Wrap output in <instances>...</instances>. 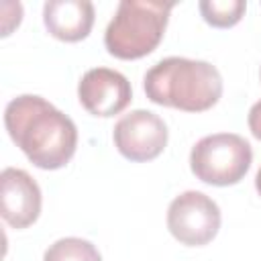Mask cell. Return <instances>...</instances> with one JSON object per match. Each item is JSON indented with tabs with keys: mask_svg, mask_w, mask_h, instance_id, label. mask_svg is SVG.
Segmentation results:
<instances>
[{
	"mask_svg": "<svg viewBox=\"0 0 261 261\" xmlns=\"http://www.w3.org/2000/svg\"><path fill=\"white\" fill-rule=\"evenodd\" d=\"M4 126L12 143L39 169L67 165L77 147L73 120L35 94L16 96L6 104Z\"/></svg>",
	"mask_w": 261,
	"mask_h": 261,
	"instance_id": "1",
	"label": "cell"
},
{
	"mask_svg": "<svg viewBox=\"0 0 261 261\" xmlns=\"http://www.w3.org/2000/svg\"><path fill=\"white\" fill-rule=\"evenodd\" d=\"M143 88L153 104L184 112H204L220 100L222 77L208 61L165 57L145 73Z\"/></svg>",
	"mask_w": 261,
	"mask_h": 261,
	"instance_id": "2",
	"label": "cell"
},
{
	"mask_svg": "<svg viewBox=\"0 0 261 261\" xmlns=\"http://www.w3.org/2000/svg\"><path fill=\"white\" fill-rule=\"evenodd\" d=\"M173 2L122 0L110 18L104 45L118 59H141L161 43Z\"/></svg>",
	"mask_w": 261,
	"mask_h": 261,
	"instance_id": "3",
	"label": "cell"
},
{
	"mask_svg": "<svg viewBox=\"0 0 261 261\" xmlns=\"http://www.w3.org/2000/svg\"><path fill=\"white\" fill-rule=\"evenodd\" d=\"M253 161V149L249 141L234 133H214L202 137L190 151L192 173L210 186H234L239 184Z\"/></svg>",
	"mask_w": 261,
	"mask_h": 261,
	"instance_id": "4",
	"label": "cell"
},
{
	"mask_svg": "<svg viewBox=\"0 0 261 261\" xmlns=\"http://www.w3.org/2000/svg\"><path fill=\"white\" fill-rule=\"evenodd\" d=\"M220 220L218 204L196 190L181 192L167 208V228L171 237L188 247L208 245L218 234Z\"/></svg>",
	"mask_w": 261,
	"mask_h": 261,
	"instance_id": "5",
	"label": "cell"
},
{
	"mask_svg": "<svg viewBox=\"0 0 261 261\" xmlns=\"http://www.w3.org/2000/svg\"><path fill=\"white\" fill-rule=\"evenodd\" d=\"M167 124L151 110H130L114 124V147L128 161H151L159 157L167 145Z\"/></svg>",
	"mask_w": 261,
	"mask_h": 261,
	"instance_id": "6",
	"label": "cell"
},
{
	"mask_svg": "<svg viewBox=\"0 0 261 261\" xmlns=\"http://www.w3.org/2000/svg\"><path fill=\"white\" fill-rule=\"evenodd\" d=\"M77 98L92 116L110 118L130 104L133 88L120 71L110 67H92L77 84Z\"/></svg>",
	"mask_w": 261,
	"mask_h": 261,
	"instance_id": "7",
	"label": "cell"
},
{
	"mask_svg": "<svg viewBox=\"0 0 261 261\" xmlns=\"http://www.w3.org/2000/svg\"><path fill=\"white\" fill-rule=\"evenodd\" d=\"M41 188L18 167H6L0 173V214L12 228L31 226L41 214Z\"/></svg>",
	"mask_w": 261,
	"mask_h": 261,
	"instance_id": "8",
	"label": "cell"
},
{
	"mask_svg": "<svg viewBox=\"0 0 261 261\" xmlns=\"http://www.w3.org/2000/svg\"><path fill=\"white\" fill-rule=\"evenodd\" d=\"M43 22L55 39L77 43L94 27V4L88 0H47L43 4Z\"/></svg>",
	"mask_w": 261,
	"mask_h": 261,
	"instance_id": "9",
	"label": "cell"
},
{
	"mask_svg": "<svg viewBox=\"0 0 261 261\" xmlns=\"http://www.w3.org/2000/svg\"><path fill=\"white\" fill-rule=\"evenodd\" d=\"M43 261H102V255L90 241L80 237H65L49 245Z\"/></svg>",
	"mask_w": 261,
	"mask_h": 261,
	"instance_id": "10",
	"label": "cell"
},
{
	"mask_svg": "<svg viewBox=\"0 0 261 261\" xmlns=\"http://www.w3.org/2000/svg\"><path fill=\"white\" fill-rule=\"evenodd\" d=\"M202 18L216 29H228L234 27L245 10H247V2L245 0H202L198 4Z\"/></svg>",
	"mask_w": 261,
	"mask_h": 261,
	"instance_id": "11",
	"label": "cell"
},
{
	"mask_svg": "<svg viewBox=\"0 0 261 261\" xmlns=\"http://www.w3.org/2000/svg\"><path fill=\"white\" fill-rule=\"evenodd\" d=\"M247 122H249L251 135H253L257 141H261V100H257V102L251 106L249 116H247Z\"/></svg>",
	"mask_w": 261,
	"mask_h": 261,
	"instance_id": "12",
	"label": "cell"
},
{
	"mask_svg": "<svg viewBox=\"0 0 261 261\" xmlns=\"http://www.w3.org/2000/svg\"><path fill=\"white\" fill-rule=\"evenodd\" d=\"M255 190H257V194L261 196V167H259V171H257V175H255Z\"/></svg>",
	"mask_w": 261,
	"mask_h": 261,
	"instance_id": "13",
	"label": "cell"
},
{
	"mask_svg": "<svg viewBox=\"0 0 261 261\" xmlns=\"http://www.w3.org/2000/svg\"><path fill=\"white\" fill-rule=\"evenodd\" d=\"M259 77H261V69H259Z\"/></svg>",
	"mask_w": 261,
	"mask_h": 261,
	"instance_id": "14",
	"label": "cell"
}]
</instances>
